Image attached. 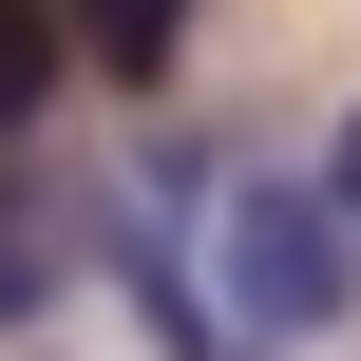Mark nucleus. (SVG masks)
Masks as SVG:
<instances>
[{"label":"nucleus","mask_w":361,"mask_h":361,"mask_svg":"<svg viewBox=\"0 0 361 361\" xmlns=\"http://www.w3.org/2000/svg\"><path fill=\"white\" fill-rule=\"evenodd\" d=\"M324 190H343V228H361V114H343V133H324Z\"/></svg>","instance_id":"20e7f679"},{"label":"nucleus","mask_w":361,"mask_h":361,"mask_svg":"<svg viewBox=\"0 0 361 361\" xmlns=\"http://www.w3.org/2000/svg\"><path fill=\"white\" fill-rule=\"evenodd\" d=\"M38 305H57V247H38L19 209H0V324H38Z\"/></svg>","instance_id":"7ed1b4c3"},{"label":"nucleus","mask_w":361,"mask_h":361,"mask_svg":"<svg viewBox=\"0 0 361 361\" xmlns=\"http://www.w3.org/2000/svg\"><path fill=\"white\" fill-rule=\"evenodd\" d=\"M57 76H76L57 0H0V133H38V114H57Z\"/></svg>","instance_id":"f03ea898"},{"label":"nucleus","mask_w":361,"mask_h":361,"mask_svg":"<svg viewBox=\"0 0 361 361\" xmlns=\"http://www.w3.org/2000/svg\"><path fill=\"white\" fill-rule=\"evenodd\" d=\"M57 38L114 57V76H171V57H190V0H57Z\"/></svg>","instance_id":"f257e3e1"}]
</instances>
